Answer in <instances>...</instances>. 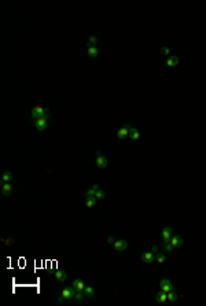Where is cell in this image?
Wrapping results in <instances>:
<instances>
[{
    "label": "cell",
    "mask_w": 206,
    "mask_h": 306,
    "mask_svg": "<svg viewBox=\"0 0 206 306\" xmlns=\"http://www.w3.org/2000/svg\"><path fill=\"white\" fill-rule=\"evenodd\" d=\"M95 198L99 199V200H100V199H103V198H104V192H103V191H100V189H99V191H96V194H95Z\"/></svg>",
    "instance_id": "obj_27"
},
{
    "label": "cell",
    "mask_w": 206,
    "mask_h": 306,
    "mask_svg": "<svg viewBox=\"0 0 206 306\" xmlns=\"http://www.w3.org/2000/svg\"><path fill=\"white\" fill-rule=\"evenodd\" d=\"M177 63H179V58L176 55H170L166 59V66H169V68H175Z\"/></svg>",
    "instance_id": "obj_11"
},
{
    "label": "cell",
    "mask_w": 206,
    "mask_h": 306,
    "mask_svg": "<svg viewBox=\"0 0 206 306\" xmlns=\"http://www.w3.org/2000/svg\"><path fill=\"white\" fill-rule=\"evenodd\" d=\"M129 136H131V139H132V140H138V139L140 137V132L138 131V129L132 128V129H131V132H129Z\"/></svg>",
    "instance_id": "obj_19"
},
{
    "label": "cell",
    "mask_w": 206,
    "mask_h": 306,
    "mask_svg": "<svg viewBox=\"0 0 206 306\" xmlns=\"http://www.w3.org/2000/svg\"><path fill=\"white\" fill-rule=\"evenodd\" d=\"M96 203V198H85V205L87 207H94Z\"/></svg>",
    "instance_id": "obj_22"
},
{
    "label": "cell",
    "mask_w": 206,
    "mask_h": 306,
    "mask_svg": "<svg viewBox=\"0 0 206 306\" xmlns=\"http://www.w3.org/2000/svg\"><path fill=\"white\" fill-rule=\"evenodd\" d=\"M155 260H157L158 264H164V262L166 261V257L164 255V254H157V257H155Z\"/></svg>",
    "instance_id": "obj_25"
},
{
    "label": "cell",
    "mask_w": 206,
    "mask_h": 306,
    "mask_svg": "<svg viewBox=\"0 0 206 306\" xmlns=\"http://www.w3.org/2000/svg\"><path fill=\"white\" fill-rule=\"evenodd\" d=\"M162 244H164V247H165L166 251H172V250H173V247L170 246V243H162Z\"/></svg>",
    "instance_id": "obj_29"
},
{
    "label": "cell",
    "mask_w": 206,
    "mask_h": 306,
    "mask_svg": "<svg viewBox=\"0 0 206 306\" xmlns=\"http://www.w3.org/2000/svg\"><path fill=\"white\" fill-rule=\"evenodd\" d=\"M131 129H132V128H131L128 124H126V125H124L121 129H120V131L117 132V137H118V139H124V137H126V136H129Z\"/></svg>",
    "instance_id": "obj_8"
},
{
    "label": "cell",
    "mask_w": 206,
    "mask_h": 306,
    "mask_svg": "<svg viewBox=\"0 0 206 306\" xmlns=\"http://www.w3.org/2000/svg\"><path fill=\"white\" fill-rule=\"evenodd\" d=\"M161 54L162 55H169V56H170V50L168 48V47H162V48H161Z\"/></svg>",
    "instance_id": "obj_28"
},
{
    "label": "cell",
    "mask_w": 206,
    "mask_h": 306,
    "mask_svg": "<svg viewBox=\"0 0 206 306\" xmlns=\"http://www.w3.org/2000/svg\"><path fill=\"white\" fill-rule=\"evenodd\" d=\"M1 179H3V181H4V183H10V181L14 179V176H13V173H11V172H4V173H3V176H1Z\"/></svg>",
    "instance_id": "obj_18"
},
{
    "label": "cell",
    "mask_w": 206,
    "mask_h": 306,
    "mask_svg": "<svg viewBox=\"0 0 206 306\" xmlns=\"http://www.w3.org/2000/svg\"><path fill=\"white\" fill-rule=\"evenodd\" d=\"M161 235H162V239H164V242H162V243H169L170 238L173 236V231H172V228H170V227H166V228H164V229H162Z\"/></svg>",
    "instance_id": "obj_5"
},
{
    "label": "cell",
    "mask_w": 206,
    "mask_h": 306,
    "mask_svg": "<svg viewBox=\"0 0 206 306\" xmlns=\"http://www.w3.org/2000/svg\"><path fill=\"white\" fill-rule=\"evenodd\" d=\"M84 298H87V297H85V294L83 293V291H76V294H74V298H73V299H74L76 302H81L83 299H84Z\"/></svg>",
    "instance_id": "obj_20"
},
{
    "label": "cell",
    "mask_w": 206,
    "mask_h": 306,
    "mask_svg": "<svg viewBox=\"0 0 206 306\" xmlns=\"http://www.w3.org/2000/svg\"><path fill=\"white\" fill-rule=\"evenodd\" d=\"M177 294L175 293V290H172V291H169V293H168V301L169 302H176L177 301Z\"/></svg>",
    "instance_id": "obj_21"
},
{
    "label": "cell",
    "mask_w": 206,
    "mask_h": 306,
    "mask_svg": "<svg viewBox=\"0 0 206 306\" xmlns=\"http://www.w3.org/2000/svg\"><path fill=\"white\" fill-rule=\"evenodd\" d=\"M11 192H13V187H11L10 183H4V184L1 185V194L4 195V196H8Z\"/></svg>",
    "instance_id": "obj_12"
},
{
    "label": "cell",
    "mask_w": 206,
    "mask_h": 306,
    "mask_svg": "<svg viewBox=\"0 0 206 306\" xmlns=\"http://www.w3.org/2000/svg\"><path fill=\"white\" fill-rule=\"evenodd\" d=\"M95 194H96V192H95L92 188L87 189V191H85V198H95Z\"/></svg>",
    "instance_id": "obj_24"
},
{
    "label": "cell",
    "mask_w": 206,
    "mask_h": 306,
    "mask_svg": "<svg viewBox=\"0 0 206 306\" xmlns=\"http://www.w3.org/2000/svg\"><path fill=\"white\" fill-rule=\"evenodd\" d=\"M114 242H116V240H114V238H113V236H109L107 243H113V244H114Z\"/></svg>",
    "instance_id": "obj_30"
},
{
    "label": "cell",
    "mask_w": 206,
    "mask_h": 306,
    "mask_svg": "<svg viewBox=\"0 0 206 306\" xmlns=\"http://www.w3.org/2000/svg\"><path fill=\"white\" fill-rule=\"evenodd\" d=\"M128 247V243H126V240H116L114 242V248H116L117 251H122V250H125V248Z\"/></svg>",
    "instance_id": "obj_10"
},
{
    "label": "cell",
    "mask_w": 206,
    "mask_h": 306,
    "mask_svg": "<svg viewBox=\"0 0 206 306\" xmlns=\"http://www.w3.org/2000/svg\"><path fill=\"white\" fill-rule=\"evenodd\" d=\"M83 293L85 294V297L87 298H92L95 295V290L91 286H85V288H84V291Z\"/></svg>",
    "instance_id": "obj_17"
},
{
    "label": "cell",
    "mask_w": 206,
    "mask_h": 306,
    "mask_svg": "<svg viewBox=\"0 0 206 306\" xmlns=\"http://www.w3.org/2000/svg\"><path fill=\"white\" fill-rule=\"evenodd\" d=\"M74 294H76V290L73 287H69V288H63L62 293H61V297L65 299V301H72L74 298Z\"/></svg>",
    "instance_id": "obj_2"
},
{
    "label": "cell",
    "mask_w": 206,
    "mask_h": 306,
    "mask_svg": "<svg viewBox=\"0 0 206 306\" xmlns=\"http://www.w3.org/2000/svg\"><path fill=\"white\" fill-rule=\"evenodd\" d=\"M47 122H48V117H40V118H37L36 121H35V125H36V128H37V131H40V132H43L47 128Z\"/></svg>",
    "instance_id": "obj_3"
},
{
    "label": "cell",
    "mask_w": 206,
    "mask_h": 306,
    "mask_svg": "<svg viewBox=\"0 0 206 306\" xmlns=\"http://www.w3.org/2000/svg\"><path fill=\"white\" fill-rule=\"evenodd\" d=\"M169 243H170V246H172L173 248H177V247H181V246H183L184 240H183L181 236H172L170 240H169Z\"/></svg>",
    "instance_id": "obj_7"
},
{
    "label": "cell",
    "mask_w": 206,
    "mask_h": 306,
    "mask_svg": "<svg viewBox=\"0 0 206 306\" xmlns=\"http://www.w3.org/2000/svg\"><path fill=\"white\" fill-rule=\"evenodd\" d=\"M96 43H98V37H96V36H90L87 47H90V45H94V44H96Z\"/></svg>",
    "instance_id": "obj_23"
},
{
    "label": "cell",
    "mask_w": 206,
    "mask_h": 306,
    "mask_svg": "<svg viewBox=\"0 0 206 306\" xmlns=\"http://www.w3.org/2000/svg\"><path fill=\"white\" fill-rule=\"evenodd\" d=\"M55 277H56L58 281H66L67 275H66L65 270H56V272H55Z\"/></svg>",
    "instance_id": "obj_15"
},
{
    "label": "cell",
    "mask_w": 206,
    "mask_h": 306,
    "mask_svg": "<svg viewBox=\"0 0 206 306\" xmlns=\"http://www.w3.org/2000/svg\"><path fill=\"white\" fill-rule=\"evenodd\" d=\"M87 52H88V55H90L91 58H96L98 54H99V50L96 48V45H90L88 50H87Z\"/></svg>",
    "instance_id": "obj_16"
},
{
    "label": "cell",
    "mask_w": 206,
    "mask_h": 306,
    "mask_svg": "<svg viewBox=\"0 0 206 306\" xmlns=\"http://www.w3.org/2000/svg\"><path fill=\"white\" fill-rule=\"evenodd\" d=\"M1 242L6 244V246H11V244H14V238H8V239H1Z\"/></svg>",
    "instance_id": "obj_26"
},
{
    "label": "cell",
    "mask_w": 206,
    "mask_h": 306,
    "mask_svg": "<svg viewBox=\"0 0 206 306\" xmlns=\"http://www.w3.org/2000/svg\"><path fill=\"white\" fill-rule=\"evenodd\" d=\"M155 299H157V302H159V303H164V302L168 301V293H165V291H162L161 290V291L157 294Z\"/></svg>",
    "instance_id": "obj_14"
},
{
    "label": "cell",
    "mask_w": 206,
    "mask_h": 306,
    "mask_svg": "<svg viewBox=\"0 0 206 306\" xmlns=\"http://www.w3.org/2000/svg\"><path fill=\"white\" fill-rule=\"evenodd\" d=\"M151 251H152V253H157V251H158V247H157V246H154V247L151 248Z\"/></svg>",
    "instance_id": "obj_32"
},
{
    "label": "cell",
    "mask_w": 206,
    "mask_h": 306,
    "mask_svg": "<svg viewBox=\"0 0 206 306\" xmlns=\"http://www.w3.org/2000/svg\"><path fill=\"white\" fill-rule=\"evenodd\" d=\"M154 254H152L151 251H146V253H143V255H142V260H143L144 262H147V264H151L152 261H154Z\"/></svg>",
    "instance_id": "obj_13"
},
{
    "label": "cell",
    "mask_w": 206,
    "mask_h": 306,
    "mask_svg": "<svg viewBox=\"0 0 206 306\" xmlns=\"http://www.w3.org/2000/svg\"><path fill=\"white\" fill-rule=\"evenodd\" d=\"M96 166L100 167V169H104V167L107 166V158L103 157L100 151L96 153Z\"/></svg>",
    "instance_id": "obj_4"
},
{
    "label": "cell",
    "mask_w": 206,
    "mask_h": 306,
    "mask_svg": "<svg viewBox=\"0 0 206 306\" xmlns=\"http://www.w3.org/2000/svg\"><path fill=\"white\" fill-rule=\"evenodd\" d=\"M45 110H47V107H43V106H35V107L30 110V115L35 120H37V118L40 117H44L45 115Z\"/></svg>",
    "instance_id": "obj_1"
},
{
    "label": "cell",
    "mask_w": 206,
    "mask_h": 306,
    "mask_svg": "<svg viewBox=\"0 0 206 306\" xmlns=\"http://www.w3.org/2000/svg\"><path fill=\"white\" fill-rule=\"evenodd\" d=\"M91 188H92V189L95 191V192H96V191H99V185H98V184H94L92 187H91Z\"/></svg>",
    "instance_id": "obj_31"
},
{
    "label": "cell",
    "mask_w": 206,
    "mask_h": 306,
    "mask_svg": "<svg viewBox=\"0 0 206 306\" xmlns=\"http://www.w3.org/2000/svg\"><path fill=\"white\" fill-rule=\"evenodd\" d=\"M72 287L74 288L76 291H84L85 283L83 281V280H80V279H74V280H73V283H72Z\"/></svg>",
    "instance_id": "obj_9"
},
{
    "label": "cell",
    "mask_w": 206,
    "mask_h": 306,
    "mask_svg": "<svg viewBox=\"0 0 206 306\" xmlns=\"http://www.w3.org/2000/svg\"><path fill=\"white\" fill-rule=\"evenodd\" d=\"M159 287H161L162 291H165V293H169V291H172L173 290V284H172V281L168 279H162L161 281H159Z\"/></svg>",
    "instance_id": "obj_6"
}]
</instances>
